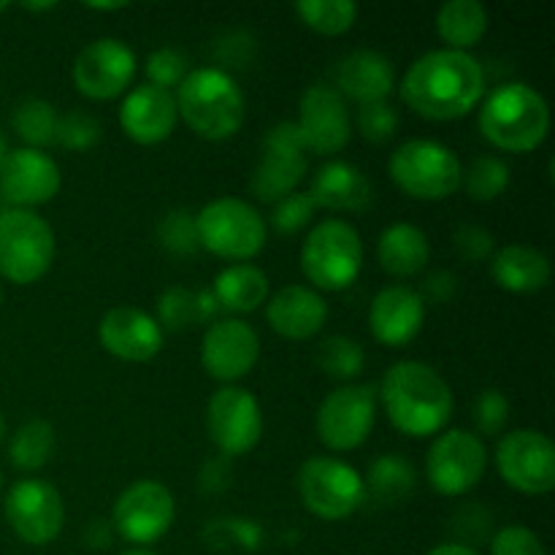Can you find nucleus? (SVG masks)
<instances>
[{"mask_svg":"<svg viewBox=\"0 0 555 555\" xmlns=\"http://www.w3.org/2000/svg\"><path fill=\"white\" fill-rule=\"evenodd\" d=\"M54 444H57V437H54L52 423L27 421L11 437L9 461L20 472H38L41 466L49 464V459L54 453Z\"/></svg>","mask_w":555,"mask_h":555,"instance_id":"obj_33","label":"nucleus"},{"mask_svg":"<svg viewBox=\"0 0 555 555\" xmlns=\"http://www.w3.org/2000/svg\"><path fill=\"white\" fill-rule=\"evenodd\" d=\"M98 341L108 356L125 363H146L160 356L166 331L150 312L139 307L108 309L98 325Z\"/></svg>","mask_w":555,"mask_h":555,"instance_id":"obj_21","label":"nucleus"},{"mask_svg":"<svg viewBox=\"0 0 555 555\" xmlns=\"http://www.w3.org/2000/svg\"><path fill=\"white\" fill-rule=\"evenodd\" d=\"M296 486L304 507L320 520L350 518L366 499L361 472L334 455H314L304 461Z\"/></svg>","mask_w":555,"mask_h":555,"instance_id":"obj_9","label":"nucleus"},{"mask_svg":"<svg viewBox=\"0 0 555 555\" xmlns=\"http://www.w3.org/2000/svg\"><path fill=\"white\" fill-rule=\"evenodd\" d=\"M363 242L356 225L339 217L320 220L301 244V271L314 291H347L361 276Z\"/></svg>","mask_w":555,"mask_h":555,"instance_id":"obj_7","label":"nucleus"},{"mask_svg":"<svg viewBox=\"0 0 555 555\" xmlns=\"http://www.w3.org/2000/svg\"><path fill=\"white\" fill-rule=\"evenodd\" d=\"M206 431L228 459L253 453L263 437V410L253 390L238 385H222L215 390L206 404Z\"/></svg>","mask_w":555,"mask_h":555,"instance_id":"obj_13","label":"nucleus"},{"mask_svg":"<svg viewBox=\"0 0 555 555\" xmlns=\"http://www.w3.org/2000/svg\"><path fill=\"white\" fill-rule=\"evenodd\" d=\"M122 555H157V553H152L150 547H133V551H125Z\"/></svg>","mask_w":555,"mask_h":555,"instance_id":"obj_51","label":"nucleus"},{"mask_svg":"<svg viewBox=\"0 0 555 555\" xmlns=\"http://www.w3.org/2000/svg\"><path fill=\"white\" fill-rule=\"evenodd\" d=\"M431 260V242L423 228L412 222H393L385 228L377 238V263L385 274L399 276H417L428 269Z\"/></svg>","mask_w":555,"mask_h":555,"instance_id":"obj_28","label":"nucleus"},{"mask_svg":"<svg viewBox=\"0 0 555 555\" xmlns=\"http://www.w3.org/2000/svg\"><path fill=\"white\" fill-rule=\"evenodd\" d=\"M60 184L63 173L49 152L20 146L9 150L0 163V198L9 209H36L49 204L60 193Z\"/></svg>","mask_w":555,"mask_h":555,"instance_id":"obj_18","label":"nucleus"},{"mask_svg":"<svg viewBox=\"0 0 555 555\" xmlns=\"http://www.w3.org/2000/svg\"><path fill=\"white\" fill-rule=\"evenodd\" d=\"M22 9H27V11H52V9H57V3H25Z\"/></svg>","mask_w":555,"mask_h":555,"instance_id":"obj_49","label":"nucleus"},{"mask_svg":"<svg viewBox=\"0 0 555 555\" xmlns=\"http://www.w3.org/2000/svg\"><path fill=\"white\" fill-rule=\"evenodd\" d=\"M509 182H513V173L509 166L499 155H480L472 160L469 168H464V182L461 188L466 190L472 201L477 204H488V201H496L507 193Z\"/></svg>","mask_w":555,"mask_h":555,"instance_id":"obj_35","label":"nucleus"},{"mask_svg":"<svg viewBox=\"0 0 555 555\" xmlns=\"http://www.w3.org/2000/svg\"><path fill=\"white\" fill-rule=\"evenodd\" d=\"M135 68L139 60L128 43L119 38H95L76 54L70 79L90 101H114L130 90Z\"/></svg>","mask_w":555,"mask_h":555,"instance_id":"obj_17","label":"nucleus"},{"mask_svg":"<svg viewBox=\"0 0 555 555\" xmlns=\"http://www.w3.org/2000/svg\"><path fill=\"white\" fill-rule=\"evenodd\" d=\"M3 298H5V293H3V287H0V307H3Z\"/></svg>","mask_w":555,"mask_h":555,"instance_id":"obj_54","label":"nucleus"},{"mask_svg":"<svg viewBox=\"0 0 555 555\" xmlns=\"http://www.w3.org/2000/svg\"><path fill=\"white\" fill-rule=\"evenodd\" d=\"M266 320L282 339H314L328 323V301L309 285H285L266 301Z\"/></svg>","mask_w":555,"mask_h":555,"instance_id":"obj_24","label":"nucleus"},{"mask_svg":"<svg viewBox=\"0 0 555 555\" xmlns=\"http://www.w3.org/2000/svg\"><path fill=\"white\" fill-rule=\"evenodd\" d=\"M57 108L43 98H27L16 106L11 125H14L16 135L25 141L30 150H47L57 139Z\"/></svg>","mask_w":555,"mask_h":555,"instance_id":"obj_34","label":"nucleus"},{"mask_svg":"<svg viewBox=\"0 0 555 555\" xmlns=\"http://www.w3.org/2000/svg\"><path fill=\"white\" fill-rule=\"evenodd\" d=\"M5 9H9V3H5V0H0V14H3Z\"/></svg>","mask_w":555,"mask_h":555,"instance_id":"obj_53","label":"nucleus"},{"mask_svg":"<svg viewBox=\"0 0 555 555\" xmlns=\"http://www.w3.org/2000/svg\"><path fill=\"white\" fill-rule=\"evenodd\" d=\"M356 128L361 130V135L372 144H385L396 135L399 130V114L390 106L388 101L369 103V106H361L356 114Z\"/></svg>","mask_w":555,"mask_h":555,"instance_id":"obj_43","label":"nucleus"},{"mask_svg":"<svg viewBox=\"0 0 555 555\" xmlns=\"http://www.w3.org/2000/svg\"><path fill=\"white\" fill-rule=\"evenodd\" d=\"M455 247L461 258L480 263V260L493 258V233L482 225H461L455 231Z\"/></svg>","mask_w":555,"mask_h":555,"instance_id":"obj_45","label":"nucleus"},{"mask_svg":"<svg viewBox=\"0 0 555 555\" xmlns=\"http://www.w3.org/2000/svg\"><path fill=\"white\" fill-rule=\"evenodd\" d=\"M491 16L480 0H448L437 11V33L444 41V49L469 52L472 47L486 38Z\"/></svg>","mask_w":555,"mask_h":555,"instance_id":"obj_30","label":"nucleus"},{"mask_svg":"<svg viewBox=\"0 0 555 555\" xmlns=\"http://www.w3.org/2000/svg\"><path fill=\"white\" fill-rule=\"evenodd\" d=\"M11 531L25 545L43 547L60 537L65 526V504L57 488L38 477L14 482L3 502Z\"/></svg>","mask_w":555,"mask_h":555,"instance_id":"obj_15","label":"nucleus"},{"mask_svg":"<svg viewBox=\"0 0 555 555\" xmlns=\"http://www.w3.org/2000/svg\"><path fill=\"white\" fill-rule=\"evenodd\" d=\"M488 448L466 428L437 434L426 455V477L439 496H466L486 477Z\"/></svg>","mask_w":555,"mask_h":555,"instance_id":"obj_10","label":"nucleus"},{"mask_svg":"<svg viewBox=\"0 0 555 555\" xmlns=\"http://www.w3.org/2000/svg\"><path fill=\"white\" fill-rule=\"evenodd\" d=\"M426 325V301L410 285H388L372 298L369 307V328L383 347L401 350Z\"/></svg>","mask_w":555,"mask_h":555,"instance_id":"obj_22","label":"nucleus"},{"mask_svg":"<svg viewBox=\"0 0 555 555\" xmlns=\"http://www.w3.org/2000/svg\"><path fill=\"white\" fill-rule=\"evenodd\" d=\"M396 87V68L385 54L374 49L350 52L336 65V87L341 98H350L358 106L388 101Z\"/></svg>","mask_w":555,"mask_h":555,"instance_id":"obj_25","label":"nucleus"},{"mask_svg":"<svg viewBox=\"0 0 555 555\" xmlns=\"http://www.w3.org/2000/svg\"><path fill=\"white\" fill-rule=\"evenodd\" d=\"M363 488H366V493H372L374 499H379V502L385 504L406 502L417 488V472L404 455H379V459L369 466L366 477H363Z\"/></svg>","mask_w":555,"mask_h":555,"instance_id":"obj_32","label":"nucleus"},{"mask_svg":"<svg viewBox=\"0 0 555 555\" xmlns=\"http://www.w3.org/2000/svg\"><path fill=\"white\" fill-rule=\"evenodd\" d=\"M128 3H90L87 9L90 11H122Z\"/></svg>","mask_w":555,"mask_h":555,"instance_id":"obj_48","label":"nucleus"},{"mask_svg":"<svg viewBox=\"0 0 555 555\" xmlns=\"http://www.w3.org/2000/svg\"><path fill=\"white\" fill-rule=\"evenodd\" d=\"M296 14L320 36H345L356 25L358 5L352 0H301L296 3Z\"/></svg>","mask_w":555,"mask_h":555,"instance_id":"obj_36","label":"nucleus"},{"mask_svg":"<svg viewBox=\"0 0 555 555\" xmlns=\"http://www.w3.org/2000/svg\"><path fill=\"white\" fill-rule=\"evenodd\" d=\"M146 85H155L160 90H177L182 79L188 76V57L173 47H160L146 57Z\"/></svg>","mask_w":555,"mask_h":555,"instance_id":"obj_41","label":"nucleus"},{"mask_svg":"<svg viewBox=\"0 0 555 555\" xmlns=\"http://www.w3.org/2000/svg\"><path fill=\"white\" fill-rule=\"evenodd\" d=\"M426 555H480V553H477L475 547L464 545V542H444V545H437Z\"/></svg>","mask_w":555,"mask_h":555,"instance_id":"obj_47","label":"nucleus"},{"mask_svg":"<svg viewBox=\"0 0 555 555\" xmlns=\"http://www.w3.org/2000/svg\"><path fill=\"white\" fill-rule=\"evenodd\" d=\"M491 274L502 291L515 293V296H531V293L545 291L553 269L542 249L529 247V244H507L493 253Z\"/></svg>","mask_w":555,"mask_h":555,"instance_id":"obj_27","label":"nucleus"},{"mask_svg":"<svg viewBox=\"0 0 555 555\" xmlns=\"http://www.w3.org/2000/svg\"><path fill=\"white\" fill-rule=\"evenodd\" d=\"M491 555H547V551L526 526H504L491 540Z\"/></svg>","mask_w":555,"mask_h":555,"instance_id":"obj_44","label":"nucleus"},{"mask_svg":"<svg viewBox=\"0 0 555 555\" xmlns=\"http://www.w3.org/2000/svg\"><path fill=\"white\" fill-rule=\"evenodd\" d=\"M499 477L524 496H547L555 488V448L537 428H515L496 448Z\"/></svg>","mask_w":555,"mask_h":555,"instance_id":"obj_12","label":"nucleus"},{"mask_svg":"<svg viewBox=\"0 0 555 555\" xmlns=\"http://www.w3.org/2000/svg\"><path fill=\"white\" fill-rule=\"evenodd\" d=\"M366 352L350 336H328L318 350V366L328 374L331 379H356L363 372Z\"/></svg>","mask_w":555,"mask_h":555,"instance_id":"obj_37","label":"nucleus"},{"mask_svg":"<svg viewBox=\"0 0 555 555\" xmlns=\"http://www.w3.org/2000/svg\"><path fill=\"white\" fill-rule=\"evenodd\" d=\"M211 296H215L217 307L225 312L249 314L269 301V276L255 263H231L215 276Z\"/></svg>","mask_w":555,"mask_h":555,"instance_id":"obj_29","label":"nucleus"},{"mask_svg":"<svg viewBox=\"0 0 555 555\" xmlns=\"http://www.w3.org/2000/svg\"><path fill=\"white\" fill-rule=\"evenodd\" d=\"M399 92L417 117L450 122L480 108L488 92L486 68L469 52L434 49L406 68Z\"/></svg>","mask_w":555,"mask_h":555,"instance_id":"obj_1","label":"nucleus"},{"mask_svg":"<svg viewBox=\"0 0 555 555\" xmlns=\"http://www.w3.org/2000/svg\"><path fill=\"white\" fill-rule=\"evenodd\" d=\"M198 244L231 263H249L269 242V222L249 201L222 195L195 215Z\"/></svg>","mask_w":555,"mask_h":555,"instance_id":"obj_5","label":"nucleus"},{"mask_svg":"<svg viewBox=\"0 0 555 555\" xmlns=\"http://www.w3.org/2000/svg\"><path fill=\"white\" fill-rule=\"evenodd\" d=\"M57 242L54 231L33 209L0 211V276L27 287L52 269Z\"/></svg>","mask_w":555,"mask_h":555,"instance_id":"obj_8","label":"nucleus"},{"mask_svg":"<svg viewBox=\"0 0 555 555\" xmlns=\"http://www.w3.org/2000/svg\"><path fill=\"white\" fill-rule=\"evenodd\" d=\"M377 390L372 385H341L331 390L314 415L320 442L334 453L361 448L377 423Z\"/></svg>","mask_w":555,"mask_h":555,"instance_id":"obj_11","label":"nucleus"},{"mask_svg":"<svg viewBox=\"0 0 555 555\" xmlns=\"http://www.w3.org/2000/svg\"><path fill=\"white\" fill-rule=\"evenodd\" d=\"M5 155H9V139H5V133L0 130V163H3Z\"/></svg>","mask_w":555,"mask_h":555,"instance_id":"obj_50","label":"nucleus"},{"mask_svg":"<svg viewBox=\"0 0 555 555\" xmlns=\"http://www.w3.org/2000/svg\"><path fill=\"white\" fill-rule=\"evenodd\" d=\"M3 434H5V423H3V415H0V442H3Z\"/></svg>","mask_w":555,"mask_h":555,"instance_id":"obj_52","label":"nucleus"},{"mask_svg":"<svg viewBox=\"0 0 555 555\" xmlns=\"http://www.w3.org/2000/svg\"><path fill=\"white\" fill-rule=\"evenodd\" d=\"M472 421L486 437H499L509 423V399L496 388L482 390L472 406Z\"/></svg>","mask_w":555,"mask_h":555,"instance_id":"obj_42","label":"nucleus"},{"mask_svg":"<svg viewBox=\"0 0 555 555\" xmlns=\"http://www.w3.org/2000/svg\"><path fill=\"white\" fill-rule=\"evenodd\" d=\"M157 238H160V244L168 253L193 255L195 249H201L198 231H195V215L184 209L168 211L160 220V225H157Z\"/></svg>","mask_w":555,"mask_h":555,"instance_id":"obj_40","label":"nucleus"},{"mask_svg":"<svg viewBox=\"0 0 555 555\" xmlns=\"http://www.w3.org/2000/svg\"><path fill=\"white\" fill-rule=\"evenodd\" d=\"M477 125L491 146L526 155L545 144L551 133V106L537 87L526 81H507L486 92Z\"/></svg>","mask_w":555,"mask_h":555,"instance_id":"obj_3","label":"nucleus"},{"mask_svg":"<svg viewBox=\"0 0 555 555\" xmlns=\"http://www.w3.org/2000/svg\"><path fill=\"white\" fill-rule=\"evenodd\" d=\"M260 358V336L238 318L209 323L201 339V366L217 383L233 385L247 377Z\"/></svg>","mask_w":555,"mask_h":555,"instance_id":"obj_20","label":"nucleus"},{"mask_svg":"<svg viewBox=\"0 0 555 555\" xmlns=\"http://www.w3.org/2000/svg\"><path fill=\"white\" fill-rule=\"evenodd\" d=\"M388 173L410 198L444 201L461 190L464 163L442 141L410 139L390 152Z\"/></svg>","mask_w":555,"mask_h":555,"instance_id":"obj_6","label":"nucleus"},{"mask_svg":"<svg viewBox=\"0 0 555 555\" xmlns=\"http://www.w3.org/2000/svg\"><path fill=\"white\" fill-rule=\"evenodd\" d=\"M179 112L173 92L155 85L130 87L119 106V125L125 135L141 146L163 144L177 130Z\"/></svg>","mask_w":555,"mask_h":555,"instance_id":"obj_23","label":"nucleus"},{"mask_svg":"<svg viewBox=\"0 0 555 555\" xmlns=\"http://www.w3.org/2000/svg\"><path fill=\"white\" fill-rule=\"evenodd\" d=\"M377 399H383L390 426L410 439L442 434L455 406L448 379L423 361H401L390 366Z\"/></svg>","mask_w":555,"mask_h":555,"instance_id":"obj_2","label":"nucleus"},{"mask_svg":"<svg viewBox=\"0 0 555 555\" xmlns=\"http://www.w3.org/2000/svg\"><path fill=\"white\" fill-rule=\"evenodd\" d=\"M298 135L307 152L331 157L345 150L352 139V117L347 103L331 85H312L298 103Z\"/></svg>","mask_w":555,"mask_h":555,"instance_id":"obj_19","label":"nucleus"},{"mask_svg":"<svg viewBox=\"0 0 555 555\" xmlns=\"http://www.w3.org/2000/svg\"><path fill=\"white\" fill-rule=\"evenodd\" d=\"M179 119L206 141H225L247 119V98L238 81L217 65L190 68L173 92Z\"/></svg>","mask_w":555,"mask_h":555,"instance_id":"obj_4","label":"nucleus"},{"mask_svg":"<svg viewBox=\"0 0 555 555\" xmlns=\"http://www.w3.org/2000/svg\"><path fill=\"white\" fill-rule=\"evenodd\" d=\"M307 193L318 209L328 211H366L374 201L372 179L347 160L320 166Z\"/></svg>","mask_w":555,"mask_h":555,"instance_id":"obj_26","label":"nucleus"},{"mask_svg":"<svg viewBox=\"0 0 555 555\" xmlns=\"http://www.w3.org/2000/svg\"><path fill=\"white\" fill-rule=\"evenodd\" d=\"M423 301H434V304H444L455 296V276L450 271H434L426 282H423L421 291Z\"/></svg>","mask_w":555,"mask_h":555,"instance_id":"obj_46","label":"nucleus"},{"mask_svg":"<svg viewBox=\"0 0 555 555\" xmlns=\"http://www.w3.org/2000/svg\"><path fill=\"white\" fill-rule=\"evenodd\" d=\"M0 491H3V475H0Z\"/></svg>","mask_w":555,"mask_h":555,"instance_id":"obj_55","label":"nucleus"},{"mask_svg":"<svg viewBox=\"0 0 555 555\" xmlns=\"http://www.w3.org/2000/svg\"><path fill=\"white\" fill-rule=\"evenodd\" d=\"M309 152L296 122H276L263 139V155L249 177V188L266 204H276L296 193L309 171Z\"/></svg>","mask_w":555,"mask_h":555,"instance_id":"obj_16","label":"nucleus"},{"mask_svg":"<svg viewBox=\"0 0 555 555\" xmlns=\"http://www.w3.org/2000/svg\"><path fill=\"white\" fill-rule=\"evenodd\" d=\"M177 518L173 493L157 480H139L114 502L112 529L135 547H150L171 531Z\"/></svg>","mask_w":555,"mask_h":555,"instance_id":"obj_14","label":"nucleus"},{"mask_svg":"<svg viewBox=\"0 0 555 555\" xmlns=\"http://www.w3.org/2000/svg\"><path fill=\"white\" fill-rule=\"evenodd\" d=\"M314 211H318V206L309 198V193L296 190V193L271 204V228L282 236H293V233H301L314 220Z\"/></svg>","mask_w":555,"mask_h":555,"instance_id":"obj_39","label":"nucleus"},{"mask_svg":"<svg viewBox=\"0 0 555 555\" xmlns=\"http://www.w3.org/2000/svg\"><path fill=\"white\" fill-rule=\"evenodd\" d=\"M103 125L98 122V117H92L85 108H74V112L60 114L57 119V139L54 144H60L63 150L70 152H90L92 146L101 141Z\"/></svg>","mask_w":555,"mask_h":555,"instance_id":"obj_38","label":"nucleus"},{"mask_svg":"<svg viewBox=\"0 0 555 555\" xmlns=\"http://www.w3.org/2000/svg\"><path fill=\"white\" fill-rule=\"evenodd\" d=\"M217 307L211 291H184V287H168L160 298H157V323L163 331H182L190 325L215 323Z\"/></svg>","mask_w":555,"mask_h":555,"instance_id":"obj_31","label":"nucleus"}]
</instances>
